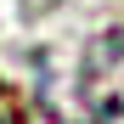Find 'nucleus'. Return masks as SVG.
Returning <instances> with one entry per match:
<instances>
[{"label": "nucleus", "mask_w": 124, "mask_h": 124, "mask_svg": "<svg viewBox=\"0 0 124 124\" xmlns=\"http://www.w3.org/2000/svg\"><path fill=\"white\" fill-rule=\"evenodd\" d=\"M79 90L96 113H113L124 107V28H107L90 39L85 51V68H79Z\"/></svg>", "instance_id": "1"}]
</instances>
